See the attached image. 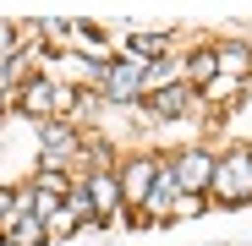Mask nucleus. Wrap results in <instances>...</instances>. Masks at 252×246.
<instances>
[{
	"label": "nucleus",
	"instance_id": "1",
	"mask_svg": "<svg viewBox=\"0 0 252 246\" xmlns=\"http://www.w3.org/2000/svg\"><path fill=\"white\" fill-rule=\"evenodd\" d=\"M214 186H220V202H252V148H230L225 164L214 170Z\"/></svg>",
	"mask_w": 252,
	"mask_h": 246
},
{
	"label": "nucleus",
	"instance_id": "2",
	"mask_svg": "<svg viewBox=\"0 0 252 246\" xmlns=\"http://www.w3.org/2000/svg\"><path fill=\"white\" fill-rule=\"evenodd\" d=\"M176 186H181V191H208V186H214V153L187 148V153L176 159Z\"/></svg>",
	"mask_w": 252,
	"mask_h": 246
},
{
	"label": "nucleus",
	"instance_id": "3",
	"mask_svg": "<svg viewBox=\"0 0 252 246\" xmlns=\"http://www.w3.org/2000/svg\"><path fill=\"white\" fill-rule=\"evenodd\" d=\"M38 148H44V164H50V170H55V164L77 148V137H71V126H61V120H50V126H44V142H38Z\"/></svg>",
	"mask_w": 252,
	"mask_h": 246
},
{
	"label": "nucleus",
	"instance_id": "4",
	"mask_svg": "<svg viewBox=\"0 0 252 246\" xmlns=\"http://www.w3.org/2000/svg\"><path fill=\"white\" fill-rule=\"evenodd\" d=\"M154 181H159V164H154V159H137L132 170H126V186H121V191L132 197V202H143V197L154 191Z\"/></svg>",
	"mask_w": 252,
	"mask_h": 246
},
{
	"label": "nucleus",
	"instance_id": "5",
	"mask_svg": "<svg viewBox=\"0 0 252 246\" xmlns=\"http://www.w3.org/2000/svg\"><path fill=\"white\" fill-rule=\"evenodd\" d=\"M176 191H181V186H176V170H164V175L154 181V191L143 197V208H148V214H170V208H176Z\"/></svg>",
	"mask_w": 252,
	"mask_h": 246
},
{
	"label": "nucleus",
	"instance_id": "6",
	"mask_svg": "<svg viewBox=\"0 0 252 246\" xmlns=\"http://www.w3.org/2000/svg\"><path fill=\"white\" fill-rule=\"evenodd\" d=\"M55 99H61V93L50 88V82H38V77L22 88V109H28V115H50V109H55Z\"/></svg>",
	"mask_w": 252,
	"mask_h": 246
},
{
	"label": "nucleus",
	"instance_id": "7",
	"mask_svg": "<svg viewBox=\"0 0 252 246\" xmlns=\"http://www.w3.org/2000/svg\"><path fill=\"white\" fill-rule=\"evenodd\" d=\"M88 191H94V214H110L115 202H121V186H115L110 175H99V181H88Z\"/></svg>",
	"mask_w": 252,
	"mask_h": 246
},
{
	"label": "nucleus",
	"instance_id": "8",
	"mask_svg": "<svg viewBox=\"0 0 252 246\" xmlns=\"http://www.w3.org/2000/svg\"><path fill=\"white\" fill-rule=\"evenodd\" d=\"M104 77H110V93L115 99H126V93L137 88V66H104Z\"/></svg>",
	"mask_w": 252,
	"mask_h": 246
},
{
	"label": "nucleus",
	"instance_id": "9",
	"mask_svg": "<svg viewBox=\"0 0 252 246\" xmlns=\"http://www.w3.org/2000/svg\"><path fill=\"white\" fill-rule=\"evenodd\" d=\"M187 99H192L187 88H159V93H154V109H159V115H181Z\"/></svg>",
	"mask_w": 252,
	"mask_h": 246
},
{
	"label": "nucleus",
	"instance_id": "10",
	"mask_svg": "<svg viewBox=\"0 0 252 246\" xmlns=\"http://www.w3.org/2000/svg\"><path fill=\"white\" fill-rule=\"evenodd\" d=\"M11 241L17 246H38V241H44V219H17L11 224Z\"/></svg>",
	"mask_w": 252,
	"mask_h": 246
},
{
	"label": "nucleus",
	"instance_id": "11",
	"mask_svg": "<svg viewBox=\"0 0 252 246\" xmlns=\"http://www.w3.org/2000/svg\"><path fill=\"white\" fill-rule=\"evenodd\" d=\"M164 50H170V38H159V33L132 38V55H143V60H154V55H164Z\"/></svg>",
	"mask_w": 252,
	"mask_h": 246
},
{
	"label": "nucleus",
	"instance_id": "12",
	"mask_svg": "<svg viewBox=\"0 0 252 246\" xmlns=\"http://www.w3.org/2000/svg\"><path fill=\"white\" fill-rule=\"evenodd\" d=\"M66 208L82 214V219H94V191H88V186H71V191H66Z\"/></svg>",
	"mask_w": 252,
	"mask_h": 246
},
{
	"label": "nucleus",
	"instance_id": "13",
	"mask_svg": "<svg viewBox=\"0 0 252 246\" xmlns=\"http://www.w3.org/2000/svg\"><path fill=\"white\" fill-rule=\"evenodd\" d=\"M247 66H252V60H247V50H236V44H230V50H220V71H225V77H241Z\"/></svg>",
	"mask_w": 252,
	"mask_h": 246
},
{
	"label": "nucleus",
	"instance_id": "14",
	"mask_svg": "<svg viewBox=\"0 0 252 246\" xmlns=\"http://www.w3.org/2000/svg\"><path fill=\"white\" fill-rule=\"evenodd\" d=\"M214 71H220L214 55H192V77H214Z\"/></svg>",
	"mask_w": 252,
	"mask_h": 246
},
{
	"label": "nucleus",
	"instance_id": "15",
	"mask_svg": "<svg viewBox=\"0 0 252 246\" xmlns=\"http://www.w3.org/2000/svg\"><path fill=\"white\" fill-rule=\"evenodd\" d=\"M11 38H17L11 27H0V66H11Z\"/></svg>",
	"mask_w": 252,
	"mask_h": 246
},
{
	"label": "nucleus",
	"instance_id": "16",
	"mask_svg": "<svg viewBox=\"0 0 252 246\" xmlns=\"http://www.w3.org/2000/svg\"><path fill=\"white\" fill-rule=\"evenodd\" d=\"M0 214H11V197H6V191H0Z\"/></svg>",
	"mask_w": 252,
	"mask_h": 246
}]
</instances>
